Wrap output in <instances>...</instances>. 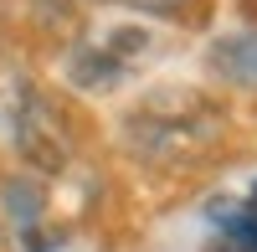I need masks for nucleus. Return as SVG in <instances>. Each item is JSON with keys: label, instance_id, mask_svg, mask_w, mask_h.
Segmentation results:
<instances>
[{"label": "nucleus", "instance_id": "obj_1", "mask_svg": "<svg viewBox=\"0 0 257 252\" xmlns=\"http://www.w3.org/2000/svg\"><path fill=\"white\" fill-rule=\"evenodd\" d=\"M221 108L196 88H155L139 98V108L123 118V144L128 155L155 165V170H190L206 165L221 150Z\"/></svg>", "mask_w": 257, "mask_h": 252}, {"label": "nucleus", "instance_id": "obj_2", "mask_svg": "<svg viewBox=\"0 0 257 252\" xmlns=\"http://www.w3.org/2000/svg\"><path fill=\"white\" fill-rule=\"evenodd\" d=\"M11 134H16V150L26 155L36 170H67L72 165V139H67V123L52 108L47 93L36 88H16V108H11Z\"/></svg>", "mask_w": 257, "mask_h": 252}, {"label": "nucleus", "instance_id": "obj_3", "mask_svg": "<svg viewBox=\"0 0 257 252\" xmlns=\"http://www.w3.org/2000/svg\"><path fill=\"white\" fill-rule=\"evenodd\" d=\"M144 47H149L144 26H113V31H103L98 41H82V47L72 52L67 77L77 82L82 93H108V88H118V82L134 72V62H139Z\"/></svg>", "mask_w": 257, "mask_h": 252}, {"label": "nucleus", "instance_id": "obj_4", "mask_svg": "<svg viewBox=\"0 0 257 252\" xmlns=\"http://www.w3.org/2000/svg\"><path fill=\"white\" fill-rule=\"evenodd\" d=\"M211 62H216V72L237 77V82H257V31L216 41V47H211Z\"/></svg>", "mask_w": 257, "mask_h": 252}, {"label": "nucleus", "instance_id": "obj_5", "mask_svg": "<svg viewBox=\"0 0 257 252\" xmlns=\"http://www.w3.org/2000/svg\"><path fill=\"white\" fill-rule=\"evenodd\" d=\"M0 252H16V237H11V226L0 221Z\"/></svg>", "mask_w": 257, "mask_h": 252}, {"label": "nucleus", "instance_id": "obj_6", "mask_svg": "<svg viewBox=\"0 0 257 252\" xmlns=\"http://www.w3.org/2000/svg\"><path fill=\"white\" fill-rule=\"evenodd\" d=\"M247 206H252V211H257V180H252V196H247Z\"/></svg>", "mask_w": 257, "mask_h": 252}]
</instances>
